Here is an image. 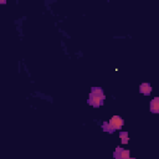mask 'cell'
<instances>
[{
    "mask_svg": "<svg viewBox=\"0 0 159 159\" xmlns=\"http://www.w3.org/2000/svg\"><path fill=\"white\" fill-rule=\"evenodd\" d=\"M129 159H134V158H129Z\"/></svg>",
    "mask_w": 159,
    "mask_h": 159,
    "instance_id": "cell-8",
    "label": "cell"
},
{
    "mask_svg": "<svg viewBox=\"0 0 159 159\" xmlns=\"http://www.w3.org/2000/svg\"><path fill=\"white\" fill-rule=\"evenodd\" d=\"M114 159H129V150L127 149H122V148H117L116 152L113 153Z\"/></svg>",
    "mask_w": 159,
    "mask_h": 159,
    "instance_id": "cell-2",
    "label": "cell"
},
{
    "mask_svg": "<svg viewBox=\"0 0 159 159\" xmlns=\"http://www.w3.org/2000/svg\"><path fill=\"white\" fill-rule=\"evenodd\" d=\"M102 128H103V131H105V132H109V133H113V132H114L113 127L111 125V123H109V122H105V123L102 124Z\"/></svg>",
    "mask_w": 159,
    "mask_h": 159,
    "instance_id": "cell-6",
    "label": "cell"
},
{
    "mask_svg": "<svg viewBox=\"0 0 159 159\" xmlns=\"http://www.w3.org/2000/svg\"><path fill=\"white\" fill-rule=\"evenodd\" d=\"M109 123H111V125L113 127L114 131L121 129L122 127H123V119H122V117H119V116H113V117L109 119Z\"/></svg>",
    "mask_w": 159,
    "mask_h": 159,
    "instance_id": "cell-3",
    "label": "cell"
},
{
    "mask_svg": "<svg viewBox=\"0 0 159 159\" xmlns=\"http://www.w3.org/2000/svg\"><path fill=\"white\" fill-rule=\"evenodd\" d=\"M105 101V94L101 87H93L89 96H88V105L93 106V107H100L103 105Z\"/></svg>",
    "mask_w": 159,
    "mask_h": 159,
    "instance_id": "cell-1",
    "label": "cell"
},
{
    "mask_svg": "<svg viewBox=\"0 0 159 159\" xmlns=\"http://www.w3.org/2000/svg\"><path fill=\"white\" fill-rule=\"evenodd\" d=\"M150 111L153 113H159V97H155L150 102Z\"/></svg>",
    "mask_w": 159,
    "mask_h": 159,
    "instance_id": "cell-4",
    "label": "cell"
},
{
    "mask_svg": "<svg viewBox=\"0 0 159 159\" xmlns=\"http://www.w3.org/2000/svg\"><path fill=\"white\" fill-rule=\"evenodd\" d=\"M121 138H122V143L123 144H125V143H128V133H127V132H121Z\"/></svg>",
    "mask_w": 159,
    "mask_h": 159,
    "instance_id": "cell-7",
    "label": "cell"
},
{
    "mask_svg": "<svg viewBox=\"0 0 159 159\" xmlns=\"http://www.w3.org/2000/svg\"><path fill=\"white\" fill-rule=\"evenodd\" d=\"M139 91L143 94H145V96H148V94H150V92H152V86L149 83H142L141 87H139Z\"/></svg>",
    "mask_w": 159,
    "mask_h": 159,
    "instance_id": "cell-5",
    "label": "cell"
}]
</instances>
